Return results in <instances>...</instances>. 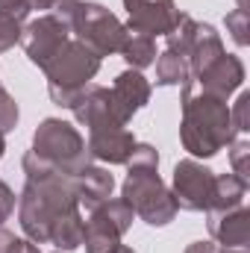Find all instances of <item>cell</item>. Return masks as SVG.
<instances>
[{
  "instance_id": "38",
  "label": "cell",
  "mask_w": 250,
  "mask_h": 253,
  "mask_svg": "<svg viewBox=\"0 0 250 253\" xmlns=\"http://www.w3.org/2000/svg\"><path fill=\"white\" fill-rule=\"evenodd\" d=\"M53 253H62V251H53Z\"/></svg>"
},
{
  "instance_id": "12",
  "label": "cell",
  "mask_w": 250,
  "mask_h": 253,
  "mask_svg": "<svg viewBox=\"0 0 250 253\" xmlns=\"http://www.w3.org/2000/svg\"><path fill=\"white\" fill-rule=\"evenodd\" d=\"M206 227L212 242L221 248H248L250 242V209L236 206L230 212H206Z\"/></svg>"
},
{
  "instance_id": "21",
  "label": "cell",
  "mask_w": 250,
  "mask_h": 253,
  "mask_svg": "<svg viewBox=\"0 0 250 253\" xmlns=\"http://www.w3.org/2000/svg\"><path fill=\"white\" fill-rule=\"evenodd\" d=\"M156 85H186L188 80V62L186 56H177L171 50L156 53Z\"/></svg>"
},
{
  "instance_id": "32",
  "label": "cell",
  "mask_w": 250,
  "mask_h": 253,
  "mask_svg": "<svg viewBox=\"0 0 250 253\" xmlns=\"http://www.w3.org/2000/svg\"><path fill=\"white\" fill-rule=\"evenodd\" d=\"M24 3H27L30 12H33V9H36V12H53L59 0H24Z\"/></svg>"
},
{
  "instance_id": "19",
  "label": "cell",
  "mask_w": 250,
  "mask_h": 253,
  "mask_svg": "<svg viewBox=\"0 0 250 253\" xmlns=\"http://www.w3.org/2000/svg\"><path fill=\"white\" fill-rule=\"evenodd\" d=\"M83 236H85V218H83V209H71L59 215L50 227V239L47 245H56V251L71 253L83 245Z\"/></svg>"
},
{
  "instance_id": "24",
  "label": "cell",
  "mask_w": 250,
  "mask_h": 253,
  "mask_svg": "<svg viewBox=\"0 0 250 253\" xmlns=\"http://www.w3.org/2000/svg\"><path fill=\"white\" fill-rule=\"evenodd\" d=\"M227 147H230V165H233V174H239V177L248 180V174H250V162H248L250 141L245 138V135H236Z\"/></svg>"
},
{
  "instance_id": "18",
  "label": "cell",
  "mask_w": 250,
  "mask_h": 253,
  "mask_svg": "<svg viewBox=\"0 0 250 253\" xmlns=\"http://www.w3.org/2000/svg\"><path fill=\"white\" fill-rule=\"evenodd\" d=\"M245 194H248V180L239 174H215L212 183V197L206 212H230L236 206H245Z\"/></svg>"
},
{
  "instance_id": "4",
  "label": "cell",
  "mask_w": 250,
  "mask_h": 253,
  "mask_svg": "<svg viewBox=\"0 0 250 253\" xmlns=\"http://www.w3.org/2000/svg\"><path fill=\"white\" fill-rule=\"evenodd\" d=\"M100 56L94 50H88L83 42L71 39L62 50L50 59V65L44 68L47 77V94L56 106L71 109L77 103V97L91 85V80L100 71Z\"/></svg>"
},
{
  "instance_id": "34",
  "label": "cell",
  "mask_w": 250,
  "mask_h": 253,
  "mask_svg": "<svg viewBox=\"0 0 250 253\" xmlns=\"http://www.w3.org/2000/svg\"><path fill=\"white\" fill-rule=\"evenodd\" d=\"M221 253H248L245 248H221Z\"/></svg>"
},
{
  "instance_id": "33",
  "label": "cell",
  "mask_w": 250,
  "mask_h": 253,
  "mask_svg": "<svg viewBox=\"0 0 250 253\" xmlns=\"http://www.w3.org/2000/svg\"><path fill=\"white\" fill-rule=\"evenodd\" d=\"M9 242H12V233L0 227V253H6V248H9Z\"/></svg>"
},
{
  "instance_id": "35",
  "label": "cell",
  "mask_w": 250,
  "mask_h": 253,
  "mask_svg": "<svg viewBox=\"0 0 250 253\" xmlns=\"http://www.w3.org/2000/svg\"><path fill=\"white\" fill-rule=\"evenodd\" d=\"M236 3H239L236 9H245V12H248V9H250V0H236Z\"/></svg>"
},
{
  "instance_id": "7",
  "label": "cell",
  "mask_w": 250,
  "mask_h": 253,
  "mask_svg": "<svg viewBox=\"0 0 250 253\" xmlns=\"http://www.w3.org/2000/svg\"><path fill=\"white\" fill-rule=\"evenodd\" d=\"M68 42H71V27L65 24L59 15H53V12L39 15L21 33V44H24L27 59L36 68H42V71L50 65V59L62 50Z\"/></svg>"
},
{
  "instance_id": "25",
  "label": "cell",
  "mask_w": 250,
  "mask_h": 253,
  "mask_svg": "<svg viewBox=\"0 0 250 253\" xmlns=\"http://www.w3.org/2000/svg\"><path fill=\"white\" fill-rule=\"evenodd\" d=\"M18 118H21V109H18L15 97L0 85V132H3V135L12 132V129L18 126Z\"/></svg>"
},
{
  "instance_id": "3",
  "label": "cell",
  "mask_w": 250,
  "mask_h": 253,
  "mask_svg": "<svg viewBox=\"0 0 250 253\" xmlns=\"http://www.w3.org/2000/svg\"><path fill=\"white\" fill-rule=\"evenodd\" d=\"M71 209H80L74 177L59 171L27 177L18 194V224L24 230V239H30L33 245H47L53 221Z\"/></svg>"
},
{
  "instance_id": "8",
  "label": "cell",
  "mask_w": 250,
  "mask_h": 253,
  "mask_svg": "<svg viewBox=\"0 0 250 253\" xmlns=\"http://www.w3.org/2000/svg\"><path fill=\"white\" fill-rule=\"evenodd\" d=\"M215 174L200 162V159H180L171 177V194L180 209L186 212H206L209 197H212Z\"/></svg>"
},
{
  "instance_id": "30",
  "label": "cell",
  "mask_w": 250,
  "mask_h": 253,
  "mask_svg": "<svg viewBox=\"0 0 250 253\" xmlns=\"http://www.w3.org/2000/svg\"><path fill=\"white\" fill-rule=\"evenodd\" d=\"M6 253H42V251H39L30 239H15V236H12V242H9Z\"/></svg>"
},
{
  "instance_id": "22",
  "label": "cell",
  "mask_w": 250,
  "mask_h": 253,
  "mask_svg": "<svg viewBox=\"0 0 250 253\" xmlns=\"http://www.w3.org/2000/svg\"><path fill=\"white\" fill-rule=\"evenodd\" d=\"M194 27H197V21L191 18V15H180V21H177V27L165 36V50H171V53H177V56H188V47H191V39H194ZM188 62V59H186Z\"/></svg>"
},
{
  "instance_id": "2",
  "label": "cell",
  "mask_w": 250,
  "mask_h": 253,
  "mask_svg": "<svg viewBox=\"0 0 250 253\" xmlns=\"http://www.w3.org/2000/svg\"><path fill=\"white\" fill-rule=\"evenodd\" d=\"M180 106H183L180 141L191 153V159H212L236 138L227 100L206 94L200 88L194 91V83H186Z\"/></svg>"
},
{
  "instance_id": "10",
  "label": "cell",
  "mask_w": 250,
  "mask_h": 253,
  "mask_svg": "<svg viewBox=\"0 0 250 253\" xmlns=\"http://www.w3.org/2000/svg\"><path fill=\"white\" fill-rule=\"evenodd\" d=\"M71 112H74V118L85 126L88 132L112 129V126H126V121L118 115V109L112 103L109 88H103V85H88L77 97V103L71 106Z\"/></svg>"
},
{
  "instance_id": "5",
  "label": "cell",
  "mask_w": 250,
  "mask_h": 253,
  "mask_svg": "<svg viewBox=\"0 0 250 253\" xmlns=\"http://www.w3.org/2000/svg\"><path fill=\"white\" fill-rule=\"evenodd\" d=\"M30 153L36 159H42L47 168L59 171V174H80L85 165H91L85 138L80 135V129L68 124L62 118H44L33 132V147Z\"/></svg>"
},
{
  "instance_id": "37",
  "label": "cell",
  "mask_w": 250,
  "mask_h": 253,
  "mask_svg": "<svg viewBox=\"0 0 250 253\" xmlns=\"http://www.w3.org/2000/svg\"><path fill=\"white\" fill-rule=\"evenodd\" d=\"M115 253H135V251H132V248H126V245H121V248H118Z\"/></svg>"
},
{
  "instance_id": "27",
  "label": "cell",
  "mask_w": 250,
  "mask_h": 253,
  "mask_svg": "<svg viewBox=\"0 0 250 253\" xmlns=\"http://www.w3.org/2000/svg\"><path fill=\"white\" fill-rule=\"evenodd\" d=\"M248 106H250V94L242 91L239 100H236V109H230V118H233V129L236 132H248Z\"/></svg>"
},
{
  "instance_id": "17",
  "label": "cell",
  "mask_w": 250,
  "mask_h": 253,
  "mask_svg": "<svg viewBox=\"0 0 250 253\" xmlns=\"http://www.w3.org/2000/svg\"><path fill=\"white\" fill-rule=\"evenodd\" d=\"M132 221H135V212L126 206L124 200L121 197H109L106 203H100L97 209L88 212L85 227L97 230V233H109V236L124 239L126 233H129V227H132Z\"/></svg>"
},
{
  "instance_id": "28",
  "label": "cell",
  "mask_w": 250,
  "mask_h": 253,
  "mask_svg": "<svg viewBox=\"0 0 250 253\" xmlns=\"http://www.w3.org/2000/svg\"><path fill=\"white\" fill-rule=\"evenodd\" d=\"M15 206H18V197H15V191L9 183H3L0 180V227L12 218V212H15Z\"/></svg>"
},
{
  "instance_id": "9",
  "label": "cell",
  "mask_w": 250,
  "mask_h": 253,
  "mask_svg": "<svg viewBox=\"0 0 250 253\" xmlns=\"http://www.w3.org/2000/svg\"><path fill=\"white\" fill-rule=\"evenodd\" d=\"M126 9V21L124 27L129 33H144L150 39H165L177 21H180V9H177V0H124Z\"/></svg>"
},
{
  "instance_id": "15",
  "label": "cell",
  "mask_w": 250,
  "mask_h": 253,
  "mask_svg": "<svg viewBox=\"0 0 250 253\" xmlns=\"http://www.w3.org/2000/svg\"><path fill=\"white\" fill-rule=\"evenodd\" d=\"M224 42H221V33L212 27V24H197L194 27V39H191V47H188V80L194 83L209 65H215L224 56Z\"/></svg>"
},
{
  "instance_id": "26",
  "label": "cell",
  "mask_w": 250,
  "mask_h": 253,
  "mask_svg": "<svg viewBox=\"0 0 250 253\" xmlns=\"http://www.w3.org/2000/svg\"><path fill=\"white\" fill-rule=\"evenodd\" d=\"M21 33H24V24L9 18V15H0V53H6L9 47H15L21 42Z\"/></svg>"
},
{
  "instance_id": "29",
  "label": "cell",
  "mask_w": 250,
  "mask_h": 253,
  "mask_svg": "<svg viewBox=\"0 0 250 253\" xmlns=\"http://www.w3.org/2000/svg\"><path fill=\"white\" fill-rule=\"evenodd\" d=\"M0 15H9V18H15V21H27V15H30V9H27V3L24 0H0Z\"/></svg>"
},
{
  "instance_id": "20",
  "label": "cell",
  "mask_w": 250,
  "mask_h": 253,
  "mask_svg": "<svg viewBox=\"0 0 250 253\" xmlns=\"http://www.w3.org/2000/svg\"><path fill=\"white\" fill-rule=\"evenodd\" d=\"M121 56L132 71H144L156 62V39L144 36V33H126V42L121 47Z\"/></svg>"
},
{
  "instance_id": "16",
  "label": "cell",
  "mask_w": 250,
  "mask_h": 253,
  "mask_svg": "<svg viewBox=\"0 0 250 253\" xmlns=\"http://www.w3.org/2000/svg\"><path fill=\"white\" fill-rule=\"evenodd\" d=\"M74 189H77V200H80V209L91 212L97 209L100 203H106L115 191V177L100 168V165H85L80 174H74Z\"/></svg>"
},
{
  "instance_id": "11",
  "label": "cell",
  "mask_w": 250,
  "mask_h": 253,
  "mask_svg": "<svg viewBox=\"0 0 250 253\" xmlns=\"http://www.w3.org/2000/svg\"><path fill=\"white\" fill-rule=\"evenodd\" d=\"M242 83H245V62H242L239 56H233V53H224L218 62L209 65V68L194 80V85H197L200 91L215 94V97H221V100H227L233 91H239Z\"/></svg>"
},
{
  "instance_id": "6",
  "label": "cell",
  "mask_w": 250,
  "mask_h": 253,
  "mask_svg": "<svg viewBox=\"0 0 250 253\" xmlns=\"http://www.w3.org/2000/svg\"><path fill=\"white\" fill-rule=\"evenodd\" d=\"M68 27L77 36V42H83L100 59L121 53L126 33H129L118 21L115 12H109L103 3H91V0H77L74 12L68 15Z\"/></svg>"
},
{
  "instance_id": "13",
  "label": "cell",
  "mask_w": 250,
  "mask_h": 253,
  "mask_svg": "<svg viewBox=\"0 0 250 253\" xmlns=\"http://www.w3.org/2000/svg\"><path fill=\"white\" fill-rule=\"evenodd\" d=\"M150 91H153V88H150V83L144 80V74H141V71H132V68L121 71V74L115 77L112 88H109L112 103H115L118 115L124 118L126 124L132 121V115H135L138 109H144V106H147Z\"/></svg>"
},
{
  "instance_id": "1",
  "label": "cell",
  "mask_w": 250,
  "mask_h": 253,
  "mask_svg": "<svg viewBox=\"0 0 250 253\" xmlns=\"http://www.w3.org/2000/svg\"><path fill=\"white\" fill-rule=\"evenodd\" d=\"M121 200L150 227H165L177 218L180 206L159 177V150L153 144H135L126 159V180Z\"/></svg>"
},
{
  "instance_id": "31",
  "label": "cell",
  "mask_w": 250,
  "mask_h": 253,
  "mask_svg": "<svg viewBox=\"0 0 250 253\" xmlns=\"http://www.w3.org/2000/svg\"><path fill=\"white\" fill-rule=\"evenodd\" d=\"M186 253H221V245L218 242H191Z\"/></svg>"
},
{
  "instance_id": "23",
  "label": "cell",
  "mask_w": 250,
  "mask_h": 253,
  "mask_svg": "<svg viewBox=\"0 0 250 253\" xmlns=\"http://www.w3.org/2000/svg\"><path fill=\"white\" fill-rule=\"evenodd\" d=\"M224 27H227V33L233 36V42L239 44V47H248L250 44V15L245 9H233V12H227V18H224Z\"/></svg>"
},
{
  "instance_id": "14",
  "label": "cell",
  "mask_w": 250,
  "mask_h": 253,
  "mask_svg": "<svg viewBox=\"0 0 250 253\" xmlns=\"http://www.w3.org/2000/svg\"><path fill=\"white\" fill-rule=\"evenodd\" d=\"M135 135L126 129V126H112V129H97V132H88V156L97 159V162H106V165H126L132 147H135Z\"/></svg>"
},
{
  "instance_id": "36",
  "label": "cell",
  "mask_w": 250,
  "mask_h": 253,
  "mask_svg": "<svg viewBox=\"0 0 250 253\" xmlns=\"http://www.w3.org/2000/svg\"><path fill=\"white\" fill-rule=\"evenodd\" d=\"M3 153H6V138H3V132H0V159H3Z\"/></svg>"
}]
</instances>
